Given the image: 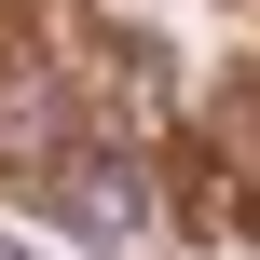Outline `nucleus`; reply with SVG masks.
I'll return each instance as SVG.
<instances>
[{"label": "nucleus", "mask_w": 260, "mask_h": 260, "mask_svg": "<svg viewBox=\"0 0 260 260\" xmlns=\"http://www.w3.org/2000/svg\"><path fill=\"white\" fill-rule=\"evenodd\" d=\"M27 192H41L55 219H82L96 247H123V233H151V178H137V151H123V137H69V151H55V165H41Z\"/></svg>", "instance_id": "1"}]
</instances>
